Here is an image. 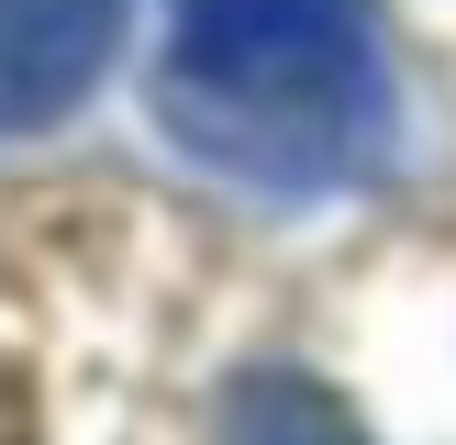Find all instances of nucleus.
<instances>
[{
	"label": "nucleus",
	"mask_w": 456,
	"mask_h": 445,
	"mask_svg": "<svg viewBox=\"0 0 456 445\" xmlns=\"http://www.w3.org/2000/svg\"><path fill=\"white\" fill-rule=\"evenodd\" d=\"M156 123L234 190H356L390 145L368 0H178Z\"/></svg>",
	"instance_id": "nucleus-1"
},
{
	"label": "nucleus",
	"mask_w": 456,
	"mask_h": 445,
	"mask_svg": "<svg viewBox=\"0 0 456 445\" xmlns=\"http://www.w3.org/2000/svg\"><path fill=\"white\" fill-rule=\"evenodd\" d=\"M123 0H0V134H45L101 89Z\"/></svg>",
	"instance_id": "nucleus-2"
},
{
	"label": "nucleus",
	"mask_w": 456,
	"mask_h": 445,
	"mask_svg": "<svg viewBox=\"0 0 456 445\" xmlns=\"http://www.w3.org/2000/svg\"><path fill=\"white\" fill-rule=\"evenodd\" d=\"M223 445H368V434H356V412L323 390V378L256 368V378L223 390Z\"/></svg>",
	"instance_id": "nucleus-3"
},
{
	"label": "nucleus",
	"mask_w": 456,
	"mask_h": 445,
	"mask_svg": "<svg viewBox=\"0 0 456 445\" xmlns=\"http://www.w3.org/2000/svg\"><path fill=\"white\" fill-rule=\"evenodd\" d=\"M0 445H34V390L12 378V356H0Z\"/></svg>",
	"instance_id": "nucleus-4"
}]
</instances>
